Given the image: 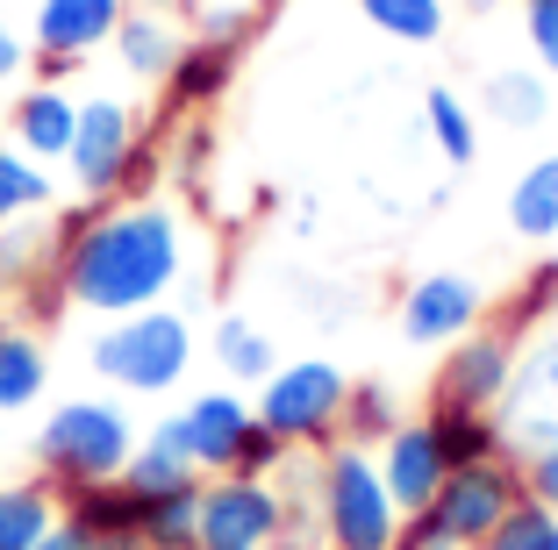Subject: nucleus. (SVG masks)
<instances>
[{
  "label": "nucleus",
  "mask_w": 558,
  "mask_h": 550,
  "mask_svg": "<svg viewBox=\"0 0 558 550\" xmlns=\"http://www.w3.org/2000/svg\"><path fill=\"white\" fill-rule=\"evenodd\" d=\"M58 258L50 279L72 308L116 322L136 308H165V293L186 272V222L172 200L130 194V200H80L50 229Z\"/></svg>",
  "instance_id": "f257e3e1"
},
{
  "label": "nucleus",
  "mask_w": 558,
  "mask_h": 550,
  "mask_svg": "<svg viewBox=\"0 0 558 550\" xmlns=\"http://www.w3.org/2000/svg\"><path fill=\"white\" fill-rule=\"evenodd\" d=\"M401 508L379 479V457L365 443H329L315 451V529L323 550H401Z\"/></svg>",
  "instance_id": "f03ea898"
},
{
  "label": "nucleus",
  "mask_w": 558,
  "mask_h": 550,
  "mask_svg": "<svg viewBox=\"0 0 558 550\" xmlns=\"http://www.w3.org/2000/svg\"><path fill=\"white\" fill-rule=\"evenodd\" d=\"M136 429L130 407L108 401V393H80V401H58L36 429V465L44 479L58 486V501H65L72 486H116L122 465L136 451Z\"/></svg>",
  "instance_id": "7ed1b4c3"
},
{
  "label": "nucleus",
  "mask_w": 558,
  "mask_h": 550,
  "mask_svg": "<svg viewBox=\"0 0 558 550\" xmlns=\"http://www.w3.org/2000/svg\"><path fill=\"white\" fill-rule=\"evenodd\" d=\"M194 322H186L180 308H136V315H116V322H100L94 351H86V365H94L100 379L116 393H136V401H165L172 387H186V372H194Z\"/></svg>",
  "instance_id": "20e7f679"
},
{
  "label": "nucleus",
  "mask_w": 558,
  "mask_h": 550,
  "mask_svg": "<svg viewBox=\"0 0 558 550\" xmlns=\"http://www.w3.org/2000/svg\"><path fill=\"white\" fill-rule=\"evenodd\" d=\"M523 457H480V465H451V479L437 486V501L423 515L401 522V550H480L509 508L523 501Z\"/></svg>",
  "instance_id": "39448f33"
},
{
  "label": "nucleus",
  "mask_w": 558,
  "mask_h": 550,
  "mask_svg": "<svg viewBox=\"0 0 558 550\" xmlns=\"http://www.w3.org/2000/svg\"><path fill=\"white\" fill-rule=\"evenodd\" d=\"M158 150L144 144V122L122 94H86L80 100V130L65 150V179L80 200H130L150 186Z\"/></svg>",
  "instance_id": "423d86ee"
},
{
  "label": "nucleus",
  "mask_w": 558,
  "mask_h": 550,
  "mask_svg": "<svg viewBox=\"0 0 558 550\" xmlns=\"http://www.w3.org/2000/svg\"><path fill=\"white\" fill-rule=\"evenodd\" d=\"M344 401H351V372L337 357H294L265 379L251 407L287 451H329L344 429Z\"/></svg>",
  "instance_id": "0eeeda50"
},
{
  "label": "nucleus",
  "mask_w": 558,
  "mask_h": 550,
  "mask_svg": "<svg viewBox=\"0 0 558 550\" xmlns=\"http://www.w3.org/2000/svg\"><path fill=\"white\" fill-rule=\"evenodd\" d=\"M279 543H287L279 479H251V472L201 479V550H279Z\"/></svg>",
  "instance_id": "6e6552de"
},
{
  "label": "nucleus",
  "mask_w": 558,
  "mask_h": 550,
  "mask_svg": "<svg viewBox=\"0 0 558 550\" xmlns=\"http://www.w3.org/2000/svg\"><path fill=\"white\" fill-rule=\"evenodd\" d=\"M130 0H36L29 8V58H36V80H65L80 72L94 50L116 44Z\"/></svg>",
  "instance_id": "1a4fd4ad"
},
{
  "label": "nucleus",
  "mask_w": 558,
  "mask_h": 550,
  "mask_svg": "<svg viewBox=\"0 0 558 550\" xmlns=\"http://www.w3.org/2000/svg\"><path fill=\"white\" fill-rule=\"evenodd\" d=\"M515 329H487L459 337L451 351H437V379H429V407H473V415H494L501 393L515 379Z\"/></svg>",
  "instance_id": "9d476101"
},
{
  "label": "nucleus",
  "mask_w": 558,
  "mask_h": 550,
  "mask_svg": "<svg viewBox=\"0 0 558 550\" xmlns=\"http://www.w3.org/2000/svg\"><path fill=\"white\" fill-rule=\"evenodd\" d=\"M494 421H501V443H509L515 457L558 443V337L530 343V351L515 357V379H509V393H501V407H494Z\"/></svg>",
  "instance_id": "9b49d317"
},
{
  "label": "nucleus",
  "mask_w": 558,
  "mask_h": 550,
  "mask_svg": "<svg viewBox=\"0 0 558 550\" xmlns=\"http://www.w3.org/2000/svg\"><path fill=\"white\" fill-rule=\"evenodd\" d=\"M480 322H487V293L465 272H423L401 293V337H409L415 351H451V343L473 337Z\"/></svg>",
  "instance_id": "f8f14e48"
},
{
  "label": "nucleus",
  "mask_w": 558,
  "mask_h": 550,
  "mask_svg": "<svg viewBox=\"0 0 558 550\" xmlns=\"http://www.w3.org/2000/svg\"><path fill=\"white\" fill-rule=\"evenodd\" d=\"M373 457H379V479H387V493H395L401 515H423V508L437 501V486L451 479V451H444V437H437L429 415H409Z\"/></svg>",
  "instance_id": "ddd939ff"
},
{
  "label": "nucleus",
  "mask_w": 558,
  "mask_h": 550,
  "mask_svg": "<svg viewBox=\"0 0 558 550\" xmlns=\"http://www.w3.org/2000/svg\"><path fill=\"white\" fill-rule=\"evenodd\" d=\"M180 429H186L194 472L215 479V472H236V451H244V437L258 429V407H251L236 387H208V393H194V401L180 407Z\"/></svg>",
  "instance_id": "4468645a"
},
{
  "label": "nucleus",
  "mask_w": 558,
  "mask_h": 550,
  "mask_svg": "<svg viewBox=\"0 0 558 550\" xmlns=\"http://www.w3.org/2000/svg\"><path fill=\"white\" fill-rule=\"evenodd\" d=\"M194 44L186 36V22L165 8V0H130V15H122V29H116V65L130 72V80H144V86H165V72L180 65V50Z\"/></svg>",
  "instance_id": "2eb2a0df"
},
{
  "label": "nucleus",
  "mask_w": 558,
  "mask_h": 550,
  "mask_svg": "<svg viewBox=\"0 0 558 550\" xmlns=\"http://www.w3.org/2000/svg\"><path fill=\"white\" fill-rule=\"evenodd\" d=\"M72 130H80V94H65V80H36L8 108V144H22L36 164H65Z\"/></svg>",
  "instance_id": "dca6fc26"
},
{
  "label": "nucleus",
  "mask_w": 558,
  "mask_h": 550,
  "mask_svg": "<svg viewBox=\"0 0 558 550\" xmlns=\"http://www.w3.org/2000/svg\"><path fill=\"white\" fill-rule=\"evenodd\" d=\"M194 479H201V472H194V457H186V429H180V415L150 421L144 437H136L130 465H122V486H130L136 501H144V493H172V486H194Z\"/></svg>",
  "instance_id": "f3484780"
},
{
  "label": "nucleus",
  "mask_w": 558,
  "mask_h": 550,
  "mask_svg": "<svg viewBox=\"0 0 558 550\" xmlns=\"http://www.w3.org/2000/svg\"><path fill=\"white\" fill-rule=\"evenodd\" d=\"M230 80H236V50L230 44H186L180 50V65L165 72V100L180 114H201V108H215V100L230 94Z\"/></svg>",
  "instance_id": "a211bd4d"
},
{
  "label": "nucleus",
  "mask_w": 558,
  "mask_h": 550,
  "mask_svg": "<svg viewBox=\"0 0 558 550\" xmlns=\"http://www.w3.org/2000/svg\"><path fill=\"white\" fill-rule=\"evenodd\" d=\"M65 522V501L50 479H0V550H36Z\"/></svg>",
  "instance_id": "6ab92c4d"
},
{
  "label": "nucleus",
  "mask_w": 558,
  "mask_h": 550,
  "mask_svg": "<svg viewBox=\"0 0 558 550\" xmlns=\"http://www.w3.org/2000/svg\"><path fill=\"white\" fill-rule=\"evenodd\" d=\"M50 387V351L36 343V329L22 322H0V421L36 407Z\"/></svg>",
  "instance_id": "aec40b11"
},
{
  "label": "nucleus",
  "mask_w": 558,
  "mask_h": 550,
  "mask_svg": "<svg viewBox=\"0 0 558 550\" xmlns=\"http://www.w3.org/2000/svg\"><path fill=\"white\" fill-rule=\"evenodd\" d=\"M480 108H487V122H501V130H544L551 122V80H544L537 65H509L494 72L487 86H480Z\"/></svg>",
  "instance_id": "412c9836"
},
{
  "label": "nucleus",
  "mask_w": 558,
  "mask_h": 550,
  "mask_svg": "<svg viewBox=\"0 0 558 550\" xmlns=\"http://www.w3.org/2000/svg\"><path fill=\"white\" fill-rule=\"evenodd\" d=\"M208 357L222 365V379H230V387H265V379L279 372V343L265 337L251 315H222V322H215V337H208Z\"/></svg>",
  "instance_id": "4be33fe9"
},
{
  "label": "nucleus",
  "mask_w": 558,
  "mask_h": 550,
  "mask_svg": "<svg viewBox=\"0 0 558 550\" xmlns=\"http://www.w3.org/2000/svg\"><path fill=\"white\" fill-rule=\"evenodd\" d=\"M36 215H58V179L50 164H36L22 144L0 136V229L36 222Z\"/></svg>",
  "instance_id": "5701e85b"
},
{
  "label": "nucleus",
  "mask_w": 558,
  "mask_h": 550,
  "mask_svg": "<svg viewBox=\"0 0 558 550\" xmlns=\"http://www.w3.org/2000/svg\"><path fill=\"white\" fill-rule=\"evenodd\" d=\"M509 229L523 243H558V150L530 158L509 186Z\"/></svg>",
  "instance_id": "b1692460"
},
{
  "label": "nucleus",
  "mask_w": 558,
  "mask_h": 550,
  "mask_svg": "<svg viewBox=\"0 0 558 550\" xmlns=\"http://www.w3.org/2000/svg\"><path fill=\"white\" fill-rule=\"evenodd\" d=\"M136 543L144 550H201V479L172 486V493H144L136 501Z\"/></svg>",
  "instance_id": "393cba45"
},
{
  "label": "nucleus",
  "mask_w": 558,
  "mask_h": 550,
  "mask_svg": "<svg viewBox=\"0 0 558 550\" xmlns=\"http://www.w3.org/2000/svg\"><path fill=\"white\" fill-rule=\"evenodd\" d=\"M423 122H429V144H437V158L451 164V172H465V164L480 158V114L465 108L451 86H429L423 94Z\"/></svg>",
  "instance_id": "a878e982"
},
{
  "label": "nucleus",
  "mask_w": 558,
  "mask_h": 550,
  "mask_svg": "<svg viewBox=\"0 0 558 550\" xmlns=\"http://www.w3.org/2000/svg\"><path fill=\"white\" fill-rule=\"evenodd\" d=\"M401 401H395V387H387V379H351V401H344V429H337V437L344 443H365V451H379V443L395 437L401 429Z\"/></svg>",
  "instance_id": "bb28decb"
},
{
  "label": "nucleus",
  "mask_w": 558,
  "mask_h": 550,
  "mask_svg": "<svg viewBox=\"0 0 558 550\" xmlns=\"http://www.w3.org/2000/svg\"><path fill=\"white\" fill-rule=\"evenodd\" d=\"M359 15L373 22L379 36H395V44L423 50L444 36V22H451V0H359Z\"/></svg>",
  "instance_id": "cd10ccee"
},
{
  "label": "nucleus",
  "mask_w": 558,
  "mask_h": 550,
  "mask_svg": "<svg viewBox=\"0 0 558 550\" xmlns=\"http://www.w3.org/2000/svg\"><path fill=\"white\" fill-rule=\"evenodd\" d=\"M65 522H80L86 536H136V493L122 479L116 486H72Z\"/></svg>",
  "instance_id": "c85d7f7f"
},
{
  "label": "nucleus",
  "mask_w": 558,
  "mask_h": 550,
  "mask_svg": "<svg viewBox=\"0 0 558 550\" xmlns=\"http://www.w3.org/2000/svg\"><path fill=\"white\" fill-rule=\"evenodd\" d=\"M429 421H437V437H444V451H451V465L515 457L509 443H501V421H494V415H473V407H429Z\"/></svg>",
  "instance_id": "c756f323"
},
{
  "label": "nucleus",
  "mask_w": 558,
  "mask_h": 550,
  "mask_svg": "<svg viewBox=\"0 0 558 550\" xmlns=\"http://www.w3.org/2000/svg\"><path fill=\"white\" fill-rule=\"evenodd\" d=\"M50 258H58V243H50L44 215H36V222L0 229V293H8V286H36V279H50Z\"/></svg>",
  "instance_id": "7c9ffc66"
},
{
  "label": "nucleus",
  "mask_w": 558,
  "mask_h": 550,
  "mask_svg": "<svg viewBox=\"0 0 558 550\" xmlns=\"http://www.w3.org/2000/svg\"><path fill=\"white\" fill-rule=\"evenodd\" d=\"M480 550H558V515L523 493V501L509 508V522H501V529H494Z\"/></svg>",
  "instance_id": "2f4dec72"
},
{
  "label": "nucleus",
  "mask_w": 558,
  "mask_h": 550,
  "mask_svg": "<svg viewBox=\"0 0 558 550\" xmlns=\"http://www.w3.org/2000/svg\"><path fill=\"white\" fill-rule=\"evenodd\" d=\"M194 8V36L201 44H244L251 36V0H186Z\"/></svg>",
  "instance_id": "473e14b6"
},
{
  "label": "nucleus",
  "mask_w": 558,
  "mask_h": 550,
  "mask_svg": "<svg viewBox=\"0 0 558 550\" xmlns=\"http://www.w3.org/2000/svg\"><path fill=\"white\" fill-rule=\"evenodd\" d=\"M523 44L544 80H558V0H523Z\"/></svg>",
  "instance_id": "72a5a7b5"
},
{
  "label": "nucleus",
  "mask_w": 558,
  "mask_h": 550,
  "mask_svg": "<svg viewBox=\"0 0 558 550\" xmlns=\"http://www.w3.org/2000/svg\"><path fill=\"white\" fill-rule=\"evenodd\" d=\"M287 457H294V451H287V443H279L272 429L258 421V429L244 437V451H236V472H251V479H272V472L287 465Z\"/></svg>",
  "instance_id": "f704fd0d"
},
{
  "label": "nucleus",
  "mask_w": 558,
  "mask_h": 550,
  "mask_svg": "<svg viewBox=\"0 0 558 550\" xmlns=\"http://www.w3.org/2000/svg\"><path fill=\"white\" fill-rule=\"evenodd\" d=\"M523 486H530V501H544L558 515V443H544V451L523 457Z\"/></svg>",
  "instance_id": "c9c22d12"
},
{
  "label": "nucleus",
  "mask_w": 558,
  "mask_h": 550,
  "mask_svg": "<svg viewBox=\"0 0 558 550\" xmlns=\"http://www.w3.org/2000/svg\"><path fill=\"white\" fill-rule=\"evenodd\" d=\"M22 65H29V36H22V29H15V22L0 15V86L15 80V72H22Z\"/></svg>",
  "instance_id": "e433bc0d"
},
{
  "label": "nucleus",
  "mask_w": 558,
  "mask_h": 550,
  "mask_svg": "<svg viewBox=\"0 0 558 550\" xmlns=\"http://www.w3.org/2000/svg\"><path fill=\"white\" fill-rule=\"evenodd\" d=\"M86 543H94V536H86L80 522H58V529H50V536H44L36 550H86Z\"/></svg>",
  "instance_id": "4c0bfd02"
},
{
  "label": "nucleus",
  "mask_w": 558,
  "mask_h": 550,
  "mask_svg": "<svg viewBox=\"0 0 558 550\" xmlns=\"http://www.w3.org/2000/svg\"><path fill=\"white\" fill-rule=\"evenodd\" d=\"M86 550H144V543H136V536H94Z\"/></svg>",
  "instance_id": "58836bf2"
},
{
  "label": "nucleus",
  "mask_w": 558,
  "mask_h": 550,
  "mask_svg": "<svg viewBox=\"0 0 558 550\" xmlns=\"http://www.w3.org/2000/svg\"><path fill=\"white\" fill-rule=\"evenodd\" d=\"M465 8H480V15H487V8H501V0H465Z\"/></svg>",
  "instance_id": "ea45409f"
},
{
  "label": "nucleus",
  "mask_w": 558,
  "mask_h": 550,
  "mask_svg": "<svg viewBox=\"0 0 558 550\" xmlns=\"http://www.w3.org/2000/svg\"><path fill=\"white\" fill-rule=\"evenodd\" d=\"M0 451H8V429H0Z\"/></svg>",
  "instance_id": "a19ab883"
}]
</instances>
